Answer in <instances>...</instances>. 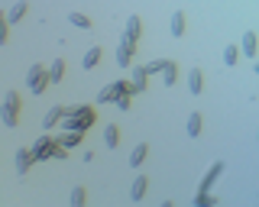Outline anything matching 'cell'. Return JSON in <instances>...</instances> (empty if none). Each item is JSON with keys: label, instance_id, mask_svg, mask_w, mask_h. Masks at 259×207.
<instances>
[{"label": "cell", "instance_id": "1", "mask_svg": "<svg viewBox=\"0 0 259 207\" xmlns=\"http://www.w3.org/2000/svg\"><path fill=\"white\" fill-rule=\"evenodd\" d=\"M94 120H97L94 107H88V104H78V107H68V110H65L62 130H68V133H88V126H91Z\"/></svg>", "mask_w": 259, "mask_h": 207}, {"label": "cell", "instance_id": "2", "mask_svg": "<svg viewBox=\"0 0 259 207\" xmlns=\"http://www.w3.org/2000/svg\"><path fill=\"white\" fill-rule=\"evenodd\" d=\"M32 152H36V162H49V159H68V156H65L68 149H65L59 139H52L49 133L32 142Z\"/></svg>", "mask_w": 259, "mask_h": 207}, {"label": "cell", "instance_id": "3", "mask_svg": "<svg viewBox=\"0 0 259 207\" xmlns=\"http://www.w3.org/2000/svg\"><path fill=\"white\" fill-rule=\"evenodd\" d=\"M16 114H20V94L16 91H7L4 94V107H0V117H4V126H16Z\"/></svg>", "mask_w": 259, "mask_h": 207}, {"label": "cell", "instance_id": "4", "mask_svg": "<svg viewBox=\"0 0 259 207\" xmlns=\"http://www.w3.org/2000/svg\"><path fill=\"white\" fill-rule=\"evenodd\" d=\"M26 81H29V91H32V94H42L46 87L52 84V78H49V68H42V65H29Z\"/></svg>", "mask_w": 259, "mask_h": 207}, {"label": "cell", "instance_id": "5", "mask_svg": "<svg viewBox=\"0 0 259 207\" xmlns=\"http://www.w3.org/2000/svg\"><path fill=\"white\" fill-rule=\"evenodd\" d=\"M126 91H136V87L130 84L126 78H117L113 84H107V87H104L101 94H97V104H110V100H117L120 94H126Z\"/></svg>", "mask_w": 259, "mask_h": 207}, {"label": "cell", "instance_id": "6", "mask_svg": "<svg viewBox=\"0 0 259 207\" xmlns=\"http://www.w3.org/2000/svg\"><path fill=\"white\" fill-rule=\"evenodd\" d=\"M32 162H36V152H32V146H29V149H16V175H20V178H26V172H29Z\"/></svg>", "mask_w": 259, "mask_h": 207}, {"label": "cell", "instance_id": "7", "mask_svg": "<svg viewBox=\"0 0 259 207\" xmlns=\"http://www.w3.org/2000/svg\"><path fill=\"white\" fill-rule=\"evenodd\" d=\"M133 55H136V39H123L120 49H117V65L130 68V59H133Z\"/></svg>", "mask_w": 259, "mask_h": 207}, {"label": "cell", "instance_id": "8", "mask_svg": "<svg viewBox=\"0 0 259 207\" xmlns=\"http://www.w3.org/2000/svg\"><path fill=\"white\" fill-rule=\"evenodd\" d=\"M224 169H227L224 162H214V165H210V169H207V175L201 178V188H198V191H204V194H207V191H210V185H214V181L224 175Z\"/></svg>", "mask_w": 259, "mask_h": 207}, {"label": "cell", "instance_id": "9", "mask_svg": "<svg viewBox=\"0 0 259 207\" xmlns=\"http://www.w3.org/2000/svg\"><path fill=\"white\" fill-rule=\"evenodd\" d=\"M240 52H243V55H249V59H256V55H259V39H256V33H243Z\"/></svg>", "mask_w": 259, "mask_h": 207}, {"label": "cell", "instance_id": "10", "mask_svg": "<svg viewBox=\"0 0 259 207\" xmlns=\"http://www.w3.org/2000/svg\"><path fill=\"white\" fill-rule=\"evenodd\" d=\"M62 120H65V107H52V110L42 117V130H55Z\"/></svg>", "mask_w": 259, "mask_h": 207}, {"label": "cell", "instance_id": "11", "mask_svg": "<svg viewBox=\"0 0 259 207\" xmlns=\"http://www.w3.org/2000/svg\"><path fill=\"white\" fill-rule=\"evenodd\" d=\"M188 91L191 94H201V91H204V71H201V68H191L188 71Z\"/></svg>", "mask_w": 259, "mask_h": 207}, {"label": "cell", "instance_id": "12", "mask_svg": "<svg viewBox=\"0 0 259 207\" xmlns=\"http://www.w3.org/2000/svg\"><path fill=\"white\" fill-rule=\"evenodd\" d=\"M159 75H162V81H165L168 87H172V84L178 81V68H175V62H168V59H162V71H159Z\"/></svg>", "mask_w": 259, "mask_h": 207}, {"label": "cell", "instance_id": "13", "mask_svg": "<svg viewBox=\"0 0 259 207\" xmlns=\"http://www.w3.org/2000/svg\"><path fill=\"white\" fill-rule=\"evenodd\" d=\"M140 29H143V20H140V17H136V13H133V17H130V20H126V29H123V39H140Z\"/></svg>", "mask_w": 259, "mask_h": 207}, {"label": "cell", "instance_id": "14", "mask_svg": "<svg viewBox=\"0 0 259 207\" xmlns=\"http://www.w3.org/2000/svg\"><path fill=\"white\" fill-rule=\"evenodd\" d=\"M146 188H149V178H146V175H140V178L133 181V188H130V197H133V201H143Z\"/></svg>", "mask_w": 259, "mask_h": 207}, {"label": "cell", "instance_id": "15", "mask_svg": "<svg viewBox=\"0 0 259 207\" xmlns=\"http://www.w3.org/2000/svg\"><path fill=\"white\" fill-rule=\"evenodd\" d=\"M104 142H107V149H117L120 146V126H104Z\"/></svg>", "mask_w": 259, "mask_h": 207}, {"label": "cell", "instance_id": "16", "mask_svg": "<svg viewBox=\"0 0 259 207\" xmlns=\"http://www.w3.org/2000/svg\"><path fill=\"white\" fill-rule=\"evenodd\" d=\"M97 62H101V49H97V45H91V49L84 52V59H81V68H84V71H91V68L97 65Z\"/></svg>", "mask_w": 259, "mask_h": 207}, {"label": "cell", "instance_id": "17", "mask_svg": "<svg viewBox=\"0 0 259 207\" xmlns=\"http://www.w3.org/2000/svg\"><path fill=\"white\" fill-rule=\"evenodd\" d=\"M168 26H172V36H175V39H182V36H185V13H182V10H175Z\"/></svg>", "mask_w": 259, "mask_h": 207}, {"label": "cell", "instance_id": "18", "mask_svg": "<svg viewBox=\"0 0 259 207\" xmlns=\"http://www.w3.org/2000/svg\"><path fill=\"white\" fill-rule=\"evenodd\" d=\"M49 78H52V84H59L62 78H65V62L62 59H55L52 65H49Z\"/></svg>", "mask_w": 259, "mask_h": 207}, {"label": "cell", "instance_id": "19", "mask_svg": "<svg viewBox=\"0 0 259 207\" xmlns=\"http://www.w3.org/2000/svg\"><path fill=\"white\" fill-rule=\"evenodd\" d=\"M146 78H149V71H146V65H143V68H133V87H136V94H140V91H146Z\"/></svg>", "mask_w": 259, "mask_h": 207}, {"label": "cell", "instance_id": "20", "mask_svg": "<svg viewBox=\"0 0 259 207\" xmlns=\"http://www.w3.org/2000/svg\"><path fill=\"white\" fill-rule=\"evenodd\" d=\"M26 10H29V7H26V0H20V4H16L10 13H7V23H20L23 17H26Z\"/></svg>", "mask_w": 259, "mask_h": 207}, {"label": "cell", "instance_id": "21", "mask_svg": "<svg viewBox=\"0 0 259 207\" xmlns=\"http://www.w3.org/2000/svg\"><path fill=\"white\" fill-rule=\"evenodd\" d=\"M81 139H84V133H68V130H65V136H62L59 142H62L65 149H75V146H78Z\"/></svg>", "mask_w": 259, "mask_h": 207}, {"label": "cell", "instance_id": "22", "mask_svg": "<svg viewBox=\"0 0 259 207\" xmlns=\"http://www.w3.org/2000/svg\"><path fill=\"white\" fill-rule=\"evenodd\" d=\"M146 152H149V146H146V142H140V146L133 149V156H130V165H143V162H146Z\"/></svg>", "mask_w": 259, "mask_h": 207}, {"label": "cell", "instance_id": "23", "mask_svg": "<svg viewBox=\"0 0 259 207\" xmlns=\"http://www.w3.org/2000/svg\"><path fill=\"white\" fill-rule=\"evenodd\" d=\"M133 94H136V91H126V94H120V97L113 100V104H117V110H120V114H130V104H133Z\"/></svg>", "mask_w": 259, "mask_h": 207}, {"label": "cell", "instance_id": "24", "mask_svg": "<svg viewBox=\"0 0 259 207\" xmlns=\"http://www.w3.org/2000/svg\"><path fill=\"white\" fill-rule=\"evenodd\" d=\"M185 133H188L191 139L201 136V114H191V117H188V130H185Z\"/></svg>", "mask_w": 259, "mask_h": 207}, {"label": "cell", "instance_id": "25", "mask_svg": "<svg viewBox=\"0 0 259 207\" xmlns=\"http://www.w3.org/2000/svg\"><path fill=\"white\" fill-rule=\"evenodd\" d=\"M68 23H71V26H78V29H91V20H88L84 13H68Z\"/></svg>", "mask_w": 259, "mask_h": 207}, {"label": "cell", "instance_id": "26", "mask_svg": "<svg viewBox=\"0 0 259 207\" xmlns=\"http://www.w3.org/2000/svg\"><path fill=\"white\" fill-rule=\"evenodd\" d=\"M224 62H227V65H237V62H240V49H237V45H227V49H224Z\"/></svg>", "mask_w": 259, "mask_h": 207}, {"label": "cell", "instance_id": "27", "mask_svg": "<svg viewBox=\"0 0 259 207\" xmlns=\"http://www.w3.org/2000/svg\"><path fill=\"white\" fill-rule=\"evenodd\" d=\"M84 201H88V191L84 188H75V191H71V204H75V207H81Z\"/></svg>", "mask_w": 259, "mask_h": 207}, {"label": "cell", "instance_id": "28", "mask_svg": "<svg viewBox=\"0 0 259 207\" xmlns=\"http://www.w3.org/2000/svg\"><path fill=\"white\" fill-rule=\"evenodd\" d=\"M194 204H198V207H210V204H214V197L204 194V191H198V194H194Z\"/></svg>", "mask_w": 259, "mask_h": 207}, {"label": "cell", "instance_id": "29", "mask_svg": "<svg viewBox=\"0 0 259 207\" xmlns=\"http://www.w3.org/2000/svg\"><path fill=\"white\" fill-rule=\"evenodd\" d=\"M256 75H259V55H256Z\"/></svg>", "mask_w": 259, "mask_h": 207}]
</instances>
